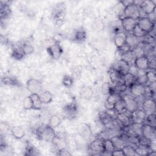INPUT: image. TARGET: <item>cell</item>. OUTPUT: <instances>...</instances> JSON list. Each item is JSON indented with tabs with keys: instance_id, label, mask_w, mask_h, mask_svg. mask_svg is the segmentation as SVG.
Listing matches in <instances>:
<instances>
[{
	"instance_id": "1",
	"label": "cell",
	"mask_w": 156,
	"mask_h": 156,
	"mask_svg": "<svg viewBox=\"0 0 156 156\" xmlns=\"http://www.w3.org/2000/svg\"><path fill=\"white\" fill-rule=\"evenodd\" d=\"M35 134L40 140L46 142H53L56 135L54 129L44 124H40L35 128Z\"/></svg>"
},
{
	"instance_id": "2",
	"label": "cell",
	"mask_w": 156,
	"mask_h": 156,
	"mask_svg": "<svg viewBox=\"0 0 156 156\" xmlns=\"http://www.w3.org/2000/svg\"><path fill=\"white\" fill-rule=\"evenodd\" d=\"M89 149L94 155H102L104 152V140L101 138H97L89 144Z\"/></svg>"
},
{
	"instance_id": "3",
	"label": "cell",
	"mask_w": 156,
	"mask_h": 156,
	"mask_svg": "<svg viewBox=\"0 0 156 156\" xmlns=\"http://www.w3.org/2000/svg\"><path fill=\"white\" fill-rule=\"evenodd\" d=\"M122 98L124 100L126 109L127 111L132 113L138 107V104L135 98L132 96L130 93H125L123 96H122Z\"/></svg>"
},
{
	"instance_id": "4",
	"label": "cell",
	"mask_w": 156,
	"mask_h": 156,
	"mask_svg": "<svg viewBox=\"0 0 156 156\" xmlns=\"http://www.w3.org/2000/svg\"><path fill=\"white\" fill-rule=\"evenodd\" d=\"M65 15V7L64 3L57 4L52 10V15L54 20L57 23L63 21Z\"/></svg>"
},
{
	"instance_id": "5",
	"label": "cell",
	"mask_w": 156,
	"mask_h": 156,
	"mask_svg": "<svg viewBox=\"0 0 156 156\" xmlns=\"http://www.w3.org/2000/svg\"><path fill=\"white\" fill-rule=\"evenodd\" d=\"M129 89L130 94L134 98H141L144 96L146 90V85L135 82L132 85H131Z\"/></svg>"
},
{
	"instance_id": "6",
	"label": "cell",
	"mask_w": 156,
	"mask_h": 156,
	"mask_svg": "<svg viewBox=\"0 0 156 156\" xmlns=\"http://www.w3.org/2000/svg\"><path fill=\"white\" fill-rule=\"evenodd\" d=\"M124 18H131L136 20L140 18L138 13V6L134 4V1L133 3L125 7L124 10Z\"/></svg>"
},
{
	"instance_id": "7",
	"label": "cell",
	"mask_w": 156,
	"mask_h": 156,
	"mask_svg": "<svg viewBox=\"0 0 156 156\" xmlns=\"http://www.w3.org/2000/svg\"><path fill=\"white\" fill-rule=\"evenodd\" d=\"M26 87L31 94H38L41 91L43 86L41 82L39 80L36 79H30L26 82Z\"/></svg>"
},
{
	"instance_id": "8",
	"label": "cell",
	"mask_w": 156,
	"mask_h": 156,
	"mask_svg": "<svg viewBox=\"0 0 156 156\" xmlns=\"http://www.w3.org/2000/svg\"><path fill=\"white\" fill-rule=\"evenodd\" d=\"M78 134L84 140H88L92 136V130L89 124L87 123H81L77 128Z\"/></svg>"
},
{
	"instance_id": "9",
	"label": "cell",
	"mask_w": 156,
	"mask_h": 156,
	"mask_svg": "<svg viewBox=\"0 0 156 156\" xmlns=\"http://www.w3.org/2000/svg\"><path fill=\"white\" fill-rule=\"evenodd\" d=\"M121 98H122L121 95L117 93H112L108 94L104 102L105 108L107 110H113L115 104Z\"/></svg>"
},
{
	"instance_id": "10",
	"label": "cell",
	"mask_w": 156,
	"mask_h": 156,
	"mask_svg": "<svg viewBox=\"0 0 156 156\" xmlns=\"http://www.w3.org/2000/svg\"><path fill=\"white\" fill-rule=\"evenodd\" d=\"M47 51L50 56L54 59L59 58L63 53V49L58 41L49 46Z\"/></svg>"
},
{
	"instance_id": "11",
	"label": "cell",
	"mask_w": 156,
	"mask_h": 156,
	"mask_svg": "<svg viewBox=\"0 0 156 156\" xmlns=\"http://www.w3.org/2000/svg\"><path fill=\"white\" fill-rule=\"evenodd\" d=\"M131 113L130 112L126 110L123 113H116V118L122 125L123 128L128 127L132 123L131 119Z\"/></svg>"
},
{
	"instance_id": "12",
	"label": "cell",
	"mask_w": 156,
	"mask_h": 156,
	"mask_svg": "<svg viewBox=\"0 0 156 156\" xmlns=\"http://www.w3.org/2000/svg\"><path fill=\"white\" fill-rule=\"evenodd\" d=\"M121 20L122 28L127 32H132V30L135 27V26L137 24V20L131 18L125 17Z\"/></svg>"
},
{
	"instance_id": "13",
	"label": "cell",
	"mask_w": 156,
	"mask_h": 156,
	"mask_svg": "<svg viewBox=\"0 0 156 156\" xmlns=\"http://www.w3.org/2000/svg\"><path fill=\"white\" fill-rule=\"evenodd\" d=\"M142 136L151 141L155 140V127L144 123L142 129Z\"/></svg>"
},
{
	"instance_id": "14",
	"label": "cell",
	"mask_w": 156,
	"mask_h": 156,
	"mask_svg": "<svg viewBox=\"0 0 156 156\" xmlns=\"http://www.w3.org/2000/svg\"><path fill=\"white\" fill-rule=\"evenodd\" d=\"M142 110L147 114L155 113V102L152 98L146 99L142 103Z\"/></svg>"
},
{
	"instance_id": "15",
	"label": "cell",
	"mask_w": 156,
	"mask_h": 156,
	"mask_svg": "<svg viewBox=\"0 0 156 156\" xmlns=\"http://www.w3.org/2000/svg\"><path fill=\"white\" fill-rule=\"evenodd\" d=\"M137 24L146 33H148L155 26V24L147 17L138 18L137 20Z\"/></svg>"
},
{
	"instance_id": "16",
	"label": "cell",
	"mask_w": 156,
	"mask_h": 156,
	"mask_svg": "<svg viewBox=\"0 0 156 156\" xmlns=\"http://www.w3.org/2000/svg\"><path fill=\"white\" fill-rule=\"evenodd\" d=\"M109 76L113 85L124 83V75L119 71L111 68L108 71Z\"/></svg>"
},
{
	"instance_id": "17",
	"label": "cell",
	"mask_w": 156,
	"mask_h": 156,
	"mask_svg": "<svg viewBox=\"0 0 156 156\" xmlns=\"http://www.w3.org/2000/svg\"><path fill=\"white\" fill-rule=\"evenodd\" d=\"M134 66L138 69L147 71L149 69V61L147 57L144 55L136 57L134 61Z\"/></svg>"
},
{
	"instance_id": "18",
	"label": "cell",
	"mask_w": 156,
	"mask_h": 156,
	"mask_svg": "<svg viewBox=\"0 0 156 156\" xmlns=\"http://www.w3.org/2000/svg\"><path fill=\"white\" fill-rule=\"evenodd\" d=\"M147 115L142 109L138 108L131 113L132 122H135L143 124L146 121Z\"/></svg>"
},
{
	"instance_id": "19",
	"label": "cell",
	"mask_w": 156,
	"mask_h": 156,
	"mask_svg": "<svg viewBox=\"0 0 156 156\" xmlns=\"http://www.w3.org/2000/svg\"><path fill=\"white\" fill-rule=\"evenodd\" d=\"M110 140L112 141L115 149H122V147L127 144V141L122 134L113 136Z\"/></svg>"
},
{
	"instance_id": "20",
	"label": "cell",
	"mask_w": 156,
	"mask_h": 156,
	"mask_svg": "<svg viewBox=\"0 0 156 156\" xmlns=\"http://www.w3.org/2000/svg\"><path fill=\"white\" fill-rule=\"evenodd\" d=\"M140 7L144 11L147 15H148L155 10V1L149 0L142 1Z\"/></svg>"
},
{
	"instance_id": "21",
	"label": "cell",
	"mask_w": 156,
	"mask_h": 156,
	"mask_svg": "<svg viewBox=\"0 0 156 156\" xmlns=\"http://www.w3.org/2000/svg\"><path fill=\"white\" fill-rule=\"evenodd\" d=\"M0 13L1 20L7 18L10 15L11 10L9 1H0Z\"/></svg>"
},
{
	"instance_id": "22",
	"label": "cell",
	"mask_w": 156,
	"mask_h": 156,
	"mask_svg": "<svg viewBox=\"0 0 156 156\" xmlns=\"http://www.w3.org/2000/svg\"><path fill=\"white\" fill-rule=\"evenodd\" d=\"M141 40L140 38L135 37L132 33L126 35V43L129 46L130 50H133L135 49L140 44Z\"/></svg>"
},
{
	"instance_id": "23",
	"label": "cell",
	"mask_w": 156,
	"mask_h": 156,
	"mask_svg": "<svg viewBox=\"0 0 156 156\" xmlns=\"http://www.w3.org/2000/svg\"><path fill=\"white\" fill-rule=\"evenodd\" d=\"M129 67L130 66L127 63L122 60H119L114 64L112 68L119 71L123 74H125L126 73H128Z\"/></svg>"
},
{
	"instance_id": "24",
	"label": "cell",
	"mask_w": 156,
	"mask_h": 156,
	"mask_svg": "<svg viewBox=\"0 0 156 156\" xmlns=\"http://www.w3.org/2000/svg\"><path fill=\"white\" fill-rule=\"evenodd\" d=\"M126 35L127 34H126V33L122 32H119L116 33L114 37V43L117 48L122 46L126 43Z\"/></svg>"
},
{
	"instance_id": "25",
	"label": "cell",
	"mask_w": 156,
	"mask_h": 156,
	"mask_svg": "<svg viewBox=\"0 0 156 156\" xmlns=\"http://www.w3.org/2000/svg\"><path fill=\"white\" fill-rule=\"evenodd\" d=\"M135 56L133 54L132 50H130L121 55V60L124 61L129 66H132V63L134 65V61L135 59Z\"/></svg>"
},
{
	"instance_id": "26",
	"label": "cell",
	"mask_w": 156,
	"mask_h": 156,
	"mask_svg": "<svg viewBox=\"0 0 156 156\" xmlns=\"http://www.w3.org/2000/svg\"><path fill=\"white\" fill-rule=\"evenodd\" d=\"M32 101V109L40 110L42 108L43 103L40 99V94L37 93H32L30 95Z\"/></svg>"
},
{
	"instance_id": "27",
	"label": "cell",
	"mask_w": 156,
	"mask_h": 156,
	"mask_svg": "<svg viewBox=\"0 0 156 156\" xmlns=\"http://www.w3.org/2000/svg\"><path fill=\"white\" fill-rule=\"evenodd\" d=\"M143 125V123L133 122L128 127L134 134H135L138 137H140L142 136Z\"/></svg>"
},
{
	"instance_id": "28",
	"label": "cell",
	"mask_w": 156,
	"mask_h": 156,
	"mask_svg": "<svg viewBox=\"0 0 156 156\" xmlns=\"http://www.w3.org/2000/svg\"><path fill=\"white\" fill-rule=\"evenodd\" d=\"M10 133L15 138L18 140L23 138L25 135V132L24 129L20 126L12 127L10 130Z\"/></svg>"
},
{
	"instance_id": "29",
	"label": "cell",
	"mask_w": 156,
	"mask_h": 156,
	"mask_svg": "<svg viewBox=\"0 0 156 156\" xmlns=\"http://www.w3.org/2000/svg\"><path fill=\"white\" fill-rule=\"evenodd\" d=\"M63 112L66 116V117H73L75 116L76 112H77V107L76 105L74 103L69 104L67 105H66L63 108Z\"/></svg>"
},
{
	"instance_id": "30",
	"label": "cell",
	"mask_w": 156,
	"mask_h": 156,
	"mask_svg": "<svg viewBox=\"0 0 156 156\" xmlns=\"http://www.w3.org/2000/svg\"><path fill=\"white\" fill-rule=\"evenodd\" d=\"M104 152L102 155H112V152L115 150V146L110 139H106L104 140Z\"/></svg>"
},
{
	"instance_id": "31",
	"label": "cell",
	"mask_w": 156,
	"mask_h": 156,
	"mask_svg": "<svg viewBox=\"0 0 156 156\" xmlns=\"http://www.w3.org/2000/svg\"><path fill=\"white\" fill-rule=\"evenodd\" d=\"M93 95V89L88 86L82 88L80 91V96L82 99L85 100L90 99Z\"/></svg>"
},
{
	"instance_id": "32",
	"label": "cell",
	"mask_w": 156,
	"mask_h": 156,
	"mask_svg": "<svg viewBox=\"0 0 156 156\" xmlns=\"http://www.w3.org/2000/svg\"><path fill=\"white\" fill-rule=\"evenodd\" d=\"M136 82V76L130 73H127L124 75V83L127 87L129 88L131 85Z\"/></svg>"
},
{
	"instance_id": "33",
	"label": "cell",
	"mask_w": 156,
	"mask_h": 156,
	"mask_svg": "<svg viewBox=\"0 0 156 156\" xmlns=\"http://www.w3.org/2000/svg\"><path fill=\"white\" fill-rule=\"evenodd\" d=\"M127 110L126 104L122 99V98L119 99L118 101L116 102L114 106V111L116 113H123Z\"/></svg>"
},
{
	"instance_id": "34",
	"label": "cell",
	"mask_w": 156,
	"mask_h": 156,
	"mask_svg": "<svg viewBox=\"0 0 156 156\" xmlns=\"http://www.w3.org/2000/svg\"><path fill=\"white\" fill-rule=\"evenodd\" d=\"M25 54L23 51L21 46H15L13 50L12 53V56L16 59V60H21L24 57Z\"/></svg>"
},
{
	"instance_id": "35",
	"label": "cell",
	"mask_w": 156,
	"mask_h": 156,
	"mask_svg": "<svg viewBox=\"0 0 156 156\" xmlns=\"http://www.w3.org/2000/svg\"><path fill=\"white\" fill-rule=\"evenodd\" d=\"M2 83L6 85H10V86H19L20 82L18 80L13 77L10 76H5L3 78H2Z\"/></svg>"
},
{
	"instance_id": "36",
	"label": "cell",
	"mask_w": 156,
	"mask_h": 156,
	"mask_svg": "<svg viewBox=\"0 0 156 156\" xmlns=\"http://www.w3.org/2000/svg\"><path fill=\"white\" fill-rule=\"evenodd\" d=\"M61 121L62 120L59 116L57 115H54L51 116V117L49 118L48 124L54 129L59 126V125L61 123Z\"/></svg>"
},
{
	"instance_id": "37",
	"label": "cell",
	"mask_w": 156,
	"mask_h": 156,
	"mask_svg": "<svg viewBox=\"0 0 156 156\" xmlns=\"http://www.w3.org/2000/svg\"><path fill=\"white\" fill-rule=\"evenodd\" d=\"M40 99L43 104L50 103L52 101V95L49 91H44L40 94Z\"/></svg>"
},
{
	"instance_id": "38",
	"label": "cell",
	"mask_w": 156,
	"mask_h": 156,
	"mask_svg": "<svg viewBox=\"0 0 156 156\" xmlns=\"http://www.w3.org/2000/svg\"><path fill=\"white\" fill-rule=\"evenodd\" d=\"M124 155L125 156H133V155H136L135 147L130 145V144H126L125 145L122 149Z\"/></svg>"
},
{
	"instance_id": "39",
	"label": "cell",
	"mask_w": 156,
	"mask_h": 156,
	"mask_svg": "<svg viewBox=\"0 0 156 156\" xmlns=\"http://www.w3.org/2000/svg\"><path fill=\"white\" fill-rule=\"evenodd\" d=\"M131 33L138 38H142L147 34V33L144 32L142 29H141L138 24L135 26Z\"/></svg>"
},
{
	"instance_id": "40",
	"label": "cell",
	"mask_w": 156,
	"mask_h": 156,
	"mask_svg": "<svg viewBox=\"0 0 156 156\" xmlns=\"http://www.w3.org/2000/svg\"><path fill=\"white\" fill-rule=\"evenodd\" d=\"M87 38V34L85 31L81 29H78L76 32L75 33L74 35V39L77 41H84Z\"/></svg>"
},
{
	"instance_id": "41",
	"label": "cell",
	"mask_w": 156,
	"mask_h": 156,
	"mask_svg": "<svg viewBox=\"0 0 156 156\" xmlns=\"http://www.w3.org/2000/svg\"><path fill=\"white\" fill-rule=\"evenodd\" d=\"M21 46H22V49H23V51L25 55L30 54L34 51V46L29 42L26 41V42L24 43L21 45Z\"/></svg>"
},
{
	"instance_id": "42",
	"label": "cell",
	"mask_w": 156,
	"mask_h": 156,
	"mask_svg": "<svg viewBox=\"0 0 156 156\" xmlns=\"http://www.w3.org/2000/svg\"><path fill=\"white\" fill-rule=\"evenodd\" d=\"M146 76L147 78V82L150 83H155L156 82V76L155 69H149V71H146Z\"/></svg>"
},
{
	"instance_id": "43",
	"label": "cell",
	"mask_w": 156,
	"mask_h": 156,
	"mask_svg": "<svg viewBox=\"0 0 156 156\" xmlns=\"http://www.w3.org/2000/svg\"><path fill=\"white\" fill-rule=\"evenodd\" d=\"M101 90L103 94L108 95L112 92V85L108 82H104L101 85Z\"/></svg>"
},
{
	"instance_id": "44",
	"label": "cell",
	"mask_w": 156,
	"mask_h": 156,
	"mask_svg": "<svg viewBox=\"0 0 156 156\" xmlns=\"http://www.w3.org/2000/svg\"><path fill=\"white\" fill-rule=\"evenodd\" d=\"M73 82L74 78L68 75H65L62 79V83L66 88L71 87L73 84Z\"/></svg>"
},
{
	"instance_id": "45",
	"label": "cell",
	"mask_w": 156,
	"mask_h": 156,
	"mask_svg": "<svg viewBox=\"0 0 156 156\" xmlns=\"http://www.w3.org/2000/svg\"><path fill=\"white\" fill-rule=\"evenodd\" d=\"M146 122H147L146 124L151 126V127H156V119H155V113H151L147 115Z\"/></svg>"
},
{
	"instance_id": "46",
	"label": "cell",
	"mask_w": 156,
	"mask_h": 156,
	"mask_svg": "<svg viewBox=\"0 0 156 156\" xmlns=\"http://www.w3.org/2000/svg\"><path fill=\"white\" fill-rule=\"evenodd\" d=\"M23 106L25 110L32 109V101L30 96L24 98L23 102Z\"/></svg>"
},
{
	"instance_id": "47",
	"label": "cell",
	"mask_w": 156,
	"mask_h": 156,
	"mask_svg": "<svg viewBox=\"0 0 156 156\" xmlns=\"http://www.w3.org/2000/svg\"><path fill=\"white\" fill-rule=\"evenodd\" d=\"M26 153L25 154V155H38V153H37V151H36V149L34 147L30 146H27L26 149Z\"/></svg>"
},
{
	"instance_id": "48",
	"label": "cell",
	"mask_w": 156,
	"mask_h": 156,
	"mask_svg": "<svg viewBox=\"0 0 156 156\" xmlns=\"http://www.w3.org/2000/svg\"><path fill=\"white\" fill-rule=\"evenodd\" d=\"M117 49H118V52L120 54V56L122 54H123L124 53H125V52H127V51L130 50L129 46L126 43L124 44H123L122 46L117 48Z\"/></svg>"
},
{
	"instance_id": "49",
	"label": "cell",
	"mask_w": 156,
	"mask_h": 156,
	"mask_svg": "<svg viewBox=\"0 0 156 156\" xmlns=\"http://www.w3.org/2000/svg\"><path fill=\"white\" fill-rule=\"evenodd\" d=\"M57 155H61V156H68L71 155V154L66 149V148H62L57 151Z\"/></svg>"
},
{
	"instance_id": "50",
	"label": "cell",
	"mask_w": 156,
	"mask_h": 156,
	"mask_svg": "<svg viewBox=\"0 0 156 156\" xmlns=\"http://www.w3.org/2000/svg\"><path fill=\"white\" fill-rule=\"evenodd\" d=\"M112 155L113 156H125L122 149H115L112 152Z\"/></svg>"
}]
</instances>
